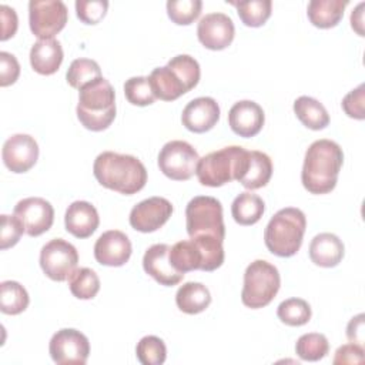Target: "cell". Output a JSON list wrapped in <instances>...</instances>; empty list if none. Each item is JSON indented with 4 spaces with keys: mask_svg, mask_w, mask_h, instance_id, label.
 Here are the masks:
<instances>
[{
    "mask_svg": "<svg viewBox=\"0 0 365 365\" xmlns=\"http://www.w3.org/2000/svg\"><path fill=\"white\" fill-rule=\"evenodd\" d=\"M135 355L143 365H161L165 362L167 348L161 338L155 335H147L138 341Z\"/></svg>",
    "mask_w": 365,
    "mask_h": 365,
    "instance_id": "cell-36",
    "label": "cell"
},
{
    "mask_svg": "<svg viewBox=\"0 0 365 365\" xmlns=\"http://www.w3.org/2000/svg\"><path fill=\"white\" fill-rule=\"evenodd\" d=\"M294 113L311 130H322L329 124V114L324 104L309 96H301L294 101Z\"/></svg>",
    "mask_w": 365,
    "mask_h": 365,
    "instance_id": "cell-28",
    "label": "cell"
},
{
    "mask_svg": "<svg viewBox=\"0 0 365 365\" xmlns=\"http://www.w3.org/2000/svg\"><path fill=\"white\" fill-rule=\"evenodd\" d=\"M64 224L67 232L76 238H88L97 230L100 217L96 207L88 201H74L66 210Z\"/></svg>",
    "mask_w": 365,
    "mask_h": 365,
    "instance_id": "cell-22",
    "label": "cell"
},
{
    "mask_svg": "<svg viewBox=\"0 0 365 365\" xmlns=\"http://www.w3.org/2000/svg\"><path fill=\"white\" fill-rule=\"evenodd\" d=\"M68 288L76 298L91 299L100 291V278L91 268H76L68 277Z\"/></svg>",
    "mask_w": 365,
    "mask_h": 365,
    "instance_id": "cell-32",
    "label": "cell"
},
{
    "mask_svg": "<svg viewBox=\"0 0 365 365\" xmlns=\"http://www.w3.org/2000/svg\"><path fill=\"white\" fill-rule=\"evenodd\" d=\"M93 173L103 187L124 195L138 192L147 182L144 164L130 154L104 151L94 160Z\"/></svg>",
    "mask_w": 365,
    "mask_h": 365,
    "instance_id": "cell-2",
    "label": "cell"
},
{
    "mask_svg": "<svg viewBox=\"0 0 365 365\" xmlns=\"http://www.w3.org/2000/svg\"><path fill=\"white\" fill-rule=\"evenodd\" d=\"M265 211V204L257 194L244 191L238 194L231 204V214L237 224L252 225L258 222Z\"/></svg>",
    "mask_w": 365,
    "mask_h": 365,
    "instance_id": "cell-29",
    "label": "cell"
},
{
    "mask_svg": "<svg viewBox=\"0 0 365 365\" xmlns=\"http://www.w3.org/2000/svg\"><path fill=\"white\" fill-rule=\"evenodd\" d=\"M63 63V48L56 38H38L30 48V64L41 76L54 74Z\"/></svg>",
    "mask_w": 365,
    "mask_h": 365,
    "instance_id": "cell-23",
    "label": "cell"
},
{
    "mask_svg": "<svg viewBox=\"0 0 365 365\" xmlns=\"http://www.w3.org/2000/svg\"><path fill=\"white\" fill-rule=\"evenodd\" d=\"M364 6H365L364 3H359L355 7V10H352V13H351V26L359 36H364V29H362V26H364V11H362Z\"/></svg>",
    "mask_w": 365,
    "mask_h": 365,
    "instance_id": "cell-46",
    "label": "cell"
},
{
    "mask_svg": "<svg viewBox=\"0 0 365 365\" xmlns=\"http://www.w3.org/2000/svg\"><path fill=\"white\" fill-rule=\"evenodd\" d=\"M307 228L305 214L295 207L277 211L264 231V241L269 252L288 258L298 252Z\"/></svg>",
    "mask_w": 365,
    "mask_h": 365,
    "instance_id": "cell-5",
    "label": "cell"
},
{
    "mask_svg": "<svg viewBox=\"0 0 365 365\" xmlns=\"http://www.w3.org/2000/svg\"><path fill=\"white\" fill-rule=\"evenodd\" d=\"M124 96L128 100V103L140 107L150 106L157 98L151 88L148 77H141V76L130 77L128 80H125Z\"/></svg>",
    "mask_w": 365,
    "mask_h": 365,
    "instance_id": "cell-38",
    "label": "cell"
},
{
    "mask_svg": "<svg viewBox=\"0 0 365 365\" xmlns=\"http://www.w3.org/2000/svg\"><path fill=\"white\" fill-rule=\"evenodd\" d=\"M250 151L240 145H228L208 153L198 160L197 178L205 187H221L232 180L240 181L248 165Z\"/></svg>",
    "mask_w": 365,
    "mask_h": 365,
    "instance_id": "cell-7",
    "label": "cell"
},
{
    "mask_svg": "<svg viewBox=\"0 0 365 365\" xmlns=\"http://www.w3.org/2000/svg\"><path fill=\"white\" fill-rule=\"evenodd\" d=\"M222 241L214 237H195L182 240L170 247L168 258L178 272L194 269L214 271L224 262Z\"/></svg>",
    "mask_w": 365,
    "mask_h": 365,
    "instance_id": "cell-6",
    "label": "cell"
},
{
    "mask_svg": "<svg viewBox=\"0 0 365 365\" xmlns=\"http://www.w3.org/2000/svg\"><path fill=\"white\" fill-rule=\"evenodd\" d=\"M364 318H365L364 314H358L356 317L351 318V321H349L348 325H346V338H348L351 342L358 344V345H361V346H364V341H365Z\"/></svg>",
    "mask_w": 365,
    "mask_h": 365,
    "instance_id": "cell-45",
    "label": "cell"
},
{
    "mask_svg": "<svg viewBox=\"0 0 365 365\" xmlns=\"http://www.w3.org/2000/svg\"><path fill=\"white\" fill-rule=\"evenodd\" d=\"M348 6V0H311L307 7L309 21L319 29L335 27Z\"/></svg>",
    "mask_w": 365,
    "mask_h": 365,
    "instance_id": "cell-25",
    "label": "cell"
},
{
    "mask_svg": "<svg viewBox=\"0 0 365 365\" xmlns=\"http://www.w3.org/2000/svg\"><path fill=\"white\" fill-rule=\"evenodd\" d=\"M364 361V346L358 344H345L341 345L334 356V364H361Z\"/></svg>",
    "mask_w": 365,
    "mask_h": 365,
    "instance_id": "cell-43",
    "label": "cell"
},
{
    "mask_svg": "<svg viewBox=\"0 0 365 365\" xmlns=\"http://www.w3.org/2000/svg\"><path fill=\"white\" fill-rule=\"evenodd\" d=\"M1 158L11 173H26L37 163V141L29 134H13L3 144Z\"/></svg>",
    "mask_w": 365,
    "mask_h": 365,
    "instance_id": "cell-16",
    "label": "cell"
},
{
    "mask_svg": "<svg viewBox=\"0 0 365 365\" xmlns=\"http://www.w3.org/2000/svg\"><path fill=\"white\" fill-rule=\"evenodd\" d=\"M78 252L73 244L63 238H53L40 251V267L53 281H66L76 271Z\"/></svg>",
    "mask_w": 365,
    "mask_h": 365,
    "instance_id": "cell-11",
    "label": "cell"
},
{
    "mask_svg": "<svg viewBox=\"0 0 365 365\" xmlns=\"http://www.w3.org/2000/svg\"><path fill=\"white\" fill-rule=\"evenodd\" d=\"M235 34V27L230 16L215 11L200 19L197 36L200 43L210 50H224L228 47Z\"/></svg>",
    "mask_w": 365,
    "mask_h": 365,
    "instance_id": "cell-17",
    "label": "cell"
},
{
    "mask_svg": "<svg viewBox=\"0 0 365 365\" xmlns=\"http://www.w3.org/2000/svg\"><path fill=\"white\" fill-rule=\"evenodd\" d=\"M365 86L359 84L356 88L351 90L344 98H342V110L345 114L355 120H364L365 118Z\"/></svg>",
    "mask_w": 365,
    "mask_h": 365,
    "instance_id": "cell-41",
    "label": "cell"
},
{
    "mask_svg": "<svg viewBox=\"0 0 365 365\" xmlns=\"http://www.w3.org/2000/svg\"><path fill=\"white\" fill-rule=\"evenodd\" d=\"M23 232H26V228L14 214L13 215L3 214L1 228H0V248L7 250L10 247H14L21 238Z\"/></svg>",
    "mask_w": 365,
    "mask_h": 365,
    "instance_id": "cell-39",
    "label": "cell"
},
{
    "mask_svg": "<svg viewBox=\"0 0 365 365\" xmlns=\"http://www.w3.org/2000/svg\"><path fill=\"white\" fill-rule=\"evenodd\" d=\"M272 175V161L271 158L258 150H252L248 154L247 170L240 180L241 185L247 190H258L265 187Z\"/></svg>",
    "mask_w": 365,
    "mask_h": 365,
    "instance_id": "cell-27",
    "label": "cell"
},
{
    "mask_svg": "<svg viewBox=\"0 0 365 365\" xmlns=\"http://www.w3.org/2000/svg\"><path fill=\"white\" fill-rule=\"evenodd\" d=\"M168 244H154L144 252L143 268L158 284L165 287L177 285L185 274L178 272L170 262Z\"/></svg>",
    "mask_w": 365,
    "mask_h": 365,
    "instance_id": "cell-20",
    "label": "cell"
},
{
    "mask_svg": "<svg viewBox=\"0 0 365 365\" xmlns=\"http://www.w3.org/2000/svg\"><path fill=\"white\" fill-rule=\"evenodd\" d=\"M0 19H1V36L0 40L4 41L10 37H13L17 31L19 19L16 14V10L9 7L7 4L0 6Z\"/></svg>",
    "mask_w": 365,
    "mask_h": 365,
    "instance_id": "cell-44",
    "label": "cell"
},
{
    "mask_svg": "<svg viewBox=\"0 0 365 365\" xmlns=\"http://www.w3.org/2000/svg\"><path fill=\"white\" fill-rule=\"evenodd\" d=\"M175 304L180 311L195 315L208 308L211 304L210 289L201 282H185L182 284L175 294Z\"/></svg>",
    "mask_w": 365,
    "mask_h": 365,
    "instance_id": "cell-26",
    "label": "cell"
},
{
    "mask_svg": "<svg viewBox=\"0 0 365 365\" xmlns=\"http://www.w3.org/2000/svg\"><path fill=\"white\" fill-rule=\"evenodd\" d=\"M202 9L201 0H168L167 14L173 23L180 26L191 24L198 19Z\"/></svg>",
    "mask_w": 365,
    "mask_h": 365,
    "instance_id": "cell-37",
    "label": "cell"
},
{
    "mask_svg": "<svg viewBox=\"0 0 365 365\" xmlns=\"http://www.w3.org/2000/svg\"><path fill=\"white\" fill-rule=\"evenodd\" d=\"M265 121L262 107L252 100L237 101L228 111V124L231 130L240 137L257 135Z\"/></svg>",
    "mask_w": 365,
    "mask_h": 365,
    "instance_id": "cell-19",
    "label": "cell"
},
{
    "mask_svg": "<svg viewBox=\"0 0 365 365\" xmlns=\"http://www.w3.org/2000/svg\"><path fill=\"white\" fill-rule=\"evenodd\" d=\"M344 163V153L338 143L321 138L314 141L305 151L301 181L311 194L331 192L338 180Z\"/></svg>",
    "mask_w": 365,
    "mask_h": 365,
    "instance_id": "cell-1",
    "label": "cell"
},
{
    "mask_svg": "<svg viewBox=\"0 0 365 365\" xmlns=\"http://www.w3.org/2000/svg\"><path fill=\"white\" fill-rule=\"evenodd\" d=\"M198 153L195 148L182 140H173L163 145L158 154L160 171L175 181L190 180L197 170Z\"/></svg>",
    "mask_w": 365,
    "mask_h": 365,
    "instance_id": "cell-10",
    "label": "cell"
},
{
    "mask_svg": "<svg viewBox=\"0 0 365 365\" xmlns=\"http://www.w3.org/2000/svg\"><path fill=\"white\" fill-rule=\"evenodd\" d=\"M277 315L285 325L301 327L311 319V307L302 298H288L278 305Z\"/></svg>",
    "mask_w": 365,
    "mask_h": 365,
    "instance_id": "cell-35",
    "label": "cell"
},
{
    "mask_svg": "<svg viewBox=\"0 0 365 365\" xmlns=\"http://www.w3.org/2000/svg\"><path fill=\"white\" fill-rule=\"evenodd\" d=\"M77 118L91 131H103L115 118V94L108 80L100 77L78 91Z\"/></svg>",
    "mask_w": 365,
    "mask_h": 365,
    "instance_id": "cell-4",
    "label": "cell"
},
{
    "mask_svg": "<svg viewBox=\"0 0 365 365\" xmlns=\"http://www.w3.org/2000/svg\"><path fill=\"white\" fill-rule=\"evenodd\" d=\"M173 214V204L164 197H150L140 201L130 211V225L140 232H154Z\"/></svg>",
    "mask_w": 365,
    "mask_h": 365,
    "instance_id": "cell-15",
    "label": "cell"
},
{
    "mask_svg": "<svg viewBox=\"0 0 365 365\" xmlns=\"http://www.w3.org/2000/svg\"><path fill=\"white\" fill-rule=\"evenodd\" d=\"M237 9L238 17L248 27L262 26L271 16V0H250V1H228Z\"/></svg>",
    "mask_w": 365,
    "mask_h": 365,
    "instance_id": "cell-31",
    "label": "cell"
},
{
    "mask_svg": "<svg viewBox=\"0 0 365 365\" xmlns=\"http://www.w3.org/2000/svg\"><path fill=\"white\" fill-rule=\"evenodd\" d=\"M103 77L101 76V68L97 61L91 58H76L71 61L66 78L67 83L73 88H83L84 86L90 84L91 81Z\"/></svg>",
    "mask_w": 365,
    "mask_h": 365,
    "instance_id": "cell-33",
    "label": "cell"
},
{
    "mask_svg": "<svg viewBox=\"0 0 365 365\" xmlns=\"http://www.w3.org/2000/svg\"><path fill=\"white\" fill-rule=\"evenodd\" d=\"M48 352L58 365H84L90 355V342L83 332L74 328H63L51 336Z\"/></svg>",
    "mask_w": 365,
    "mask_h": 365,
    "instance_id": "cell-13",
    "label": "cell"
},
{
    "mask_svg": "<svg viewBox=\"0 0 365 365\" xmlns=\"http://www.w3.org/2000/svg\"><path fill=\"white\" fill-rule=\"evenodd\" d=\"M20 76V64L17 58L7 51H0V86L7 87Z\"/></svg>",
    "mask_w": 365,
    "mask_h": 365,
    "instance_id": "cell-42",
    "label": "cell"
},
{
    "mask_svg": "<svg viewBox=\"0 0 365 365\" xmlns=\"http://www.w3.org/2000/svg\"><path fill=\"white\" fill-rule=\"evenodd\" d=\"M13 214L23 222L26 234L30 237H38L48 231L54 221L53 205L41 197H27L20 200Z\"/></svg>",
    "mask_w": 365,
    "mask_h": 365,
    "instance_id": "cell-14",
    "label": "cell"
},
{
    "mask_svg": "<svg viewBox=\"0 0 365 365\" xmlns=\"http://www.w3.org/2000/svg\"><path fill=\"white\" fill-rule=\"evenodd\" d=\"M131 242L128 237L118 230L103 232L94 244V258L98 264L107 267H121L131 257Z\"/></svg>",
    "mask_w": 365,
    "mask_h": 365,
    "instance_id": "cell-18",
    "label": "cell"
},
{
    "mask_svg": "<svg viewBox=\"0 0 365 365\" xmlns=\"http://www.w3.org/2000/svg\"><path fill=\"white\" fill-rule=\"evenodd\" d=\"M279 287L281 277L277 267L265 259H255L244 272L241 301L252 309L264 308L275 298Z\"/></svg>",
    "mask_w": 365,
    "mask_h": 365,
    "instance_id": "cell-8",
    "label": "cell"
},
{
    "mask_svg": "<svg viewBox=\"0 0 365 365\" xmlns=\"http://www.w3.org/2000/svg\"><path fill=\"white\" fill-rule=\"evenodd\" d=\"M329 351V342L324 334L319 332H309L304 334L298 338L295 344L297 355L304 361H319L322 359Z\"/></svg>",
    "mask_w": 365,
    "mask_h": 365,
    "instance_id": "cell-34",
    "label": "cell"
},
{
    "mask_svg": "<svg viewBox=\"0 0 365 365\" xmlns=\"http://www.w3.org/2000/svg\"><path fill=\"white\" fill-rule=\"evenodd\" d=\"M185 227L191 238L215 237L224 241L225 225L221 202L210 195H197L187 204Z\"/></svg>",
    "mask_w": 365,
    "mask_h": 365,
    "instance_id": "cell-9",
    "label": "cell"
},
{
    "mask_svg": "<svg viewBox=\"0 0 365 365\" xmlns=\"http://www.w3.org/2000/svg\"><path fill=\"white\" fill-rule=\"evenodd\" d=\"M344 242L332 232H321L309 244L311 261L324 268L336 267L344 258Z\"/></svg>",
    "mask_w": 365,
    "mask_h": 365,
    "instance_id": "cell-24",
    "label": "cell"
},
{
    "mask_svg": "<svg viewBox=\"0 0 365 365\" xmlns=\"http://www.w3.org/2000/svg\"><path fill=\"white\" fill-rule=\"evenodd\" d=\"M220 120V106L212 97H197L182 110V125L192 133H205Z\"/></svg>",
    "mask_w": 365,
    "mask_h": 365,
    "instance_id": "cell-21",
    "label": "cell"
},
{
    "mask_svg": "<svg viewBox=\"0 0 365 365\" xmlns=\"http://www.w3.org/2000/svg\"><path fill=\"white\" fill-rule=\"evenodd\" d=\"M200 76L198 61L190 54H178L167 66L155 67L148 80L157 98L173 101L194 88L200 81Z\"/></svg>",
    "mask_w": 365,
    "mask_h": 365,
    "instance_id": "cell-3",
    "label": "cell"
},
{
    "mask_svg": "<svg viewBox=\"0 0 365 365\" xmlns=\"http://www.w3.org/2000/svg\"><path fill=\"white\" fill-rule=\"evenodd\" d=\"M68 11L60 0H31L29 3V24L38 38H53L67 23Z\"/></svg>",
    "mask_w": 365,
    "mask_h": 365,
    "instance_id": "cell-12",
    "label": "cell"
},
{
    "mask_svg": "<svg viewBox=\"0 0 365 365\" xmlns=\"http://www.w3.org/2000/svg\"><path fill=\"white\" fill-rule=\"evenodd\" d=\"M107 0H77L76 13L77 17L86 24H97L107 13Z\"/></svg>",
    "mask_w": 365,
    "mask_h": 365,
    "instance_id": "cell-40",
    "label": "cell"
},
{
    "mask_svg": "<svg viewBox=\"0 0 365 365\" xmlns=\"http://www.w3.org/2000/svg\"><path fill=\"white\" fill-rule=\"evenodd\" d=\"M29 294L20 282L3 281L0 284V309L3 314H21L29 307Z\"/></svg>",
    "mask_w": 365,
    "mask_h": 365,
    "instance_id": "cell-30",
    "label": "cell"
}]
</instances>
